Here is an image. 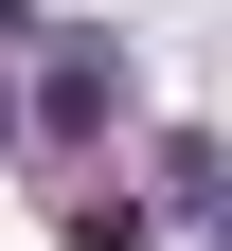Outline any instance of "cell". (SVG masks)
Returning a JSON list of instances; mask_svg holds the SVG:
<instances>
[{
	"mask_svg": "<svg viewBox=\"0 0 232 251\" xmlns=\"http://www.w3.org/2000/svg\"><path fill=\"white\" fill-rule=\"evenodd\" d=\"M214 251H232V198H214Z\"/></svg>",
	"mask_w": 232,
	"mask_h": 251,
	"instance_id": "277c9868",
	"label": "cell"
},
{
	"mask_svg": "<svg viewBox=\"0 0 232 251\" xmlns=\"http://www.w3.org/2000/svg\"><path fill=\"white\" fill-rule=\"evenodd\" d=\"M54 233H72V251H143V233H161V198H125V179H72V198H54Z\"/></svg>",
	"mask_w": 232,
	"mask_h": 251,
	"instance_id": "7a4b0ae2",
	"label": "cell"
},
{
	"mask_svg": "<svg viewBox=\"0 0 232 251\" xmlns=\"http://www.w3.org/2000/svg\"><path fill=\"white\" fill-rule=\"evenodd\" d=\"M107 126H125V54H107V36L36 54V144H107Z\"/></svg>",
	"mask_w": 232,
	"mask_h": 251,
	"instance_id": "6da1fadb",
	"label": "cell"
},
{
	"mask_svg": "<svg viewBox=\"0 0 232 251\" xmlns=\"http://www.w3.org/2000/svg\"><path fill=\"white\" fill-rule=\"evenodd\" d=\"M18 36H36V18H18V0H0V54H18Z\"/></svg>",
	"mask_w": 232,
	"mask_h": 251,
	"instance_id": "3957f363",
	"label": "cell"
}]
</instances>
